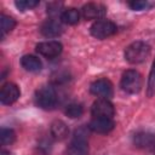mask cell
<instances>
[{
	"label": "cell",
	"mask_w": 155,
	"mask_h": 155,
	"mask_svg": "<svg viewBox=\"0 0 155 155\" xmlns=\"http://www.w3.org/2000/svg\"><path fill=\"white\" fill-rule=\"evenodd\" d=\"M150 56V46L143 41H134L125 50V59L131 64L143 63Z\"/></svg>",
	"instance_id": "1"
},
{
	"label": "cell",
	"mask_w": 155,
	"mask_h": 155,
	"mask_svg": "<svg viewBox=\"0 0 155 155\" xmlns=\"http://www.w3.org/2000/svg\"><path fill=\"white\" fill-rule=\"evenodd\" d=\"M58 97L56 90L51 85H45L40 87L35 93V103L38 107L45 110H52L57 105Z\"/></svg>",
	"instance_id": "2"
},
{
	"label": "cell",
	"mask_w": 155,
	"mask_h": 155,
	"mask_svg": "<svg viewBox=\"0 0 155 155\" xmlns=\"http://www.w3.org/2000/svg\"><path fill=\"white\" fill-rule=\"evenodd\" d=\"M120 87L124 92L128 94H136L138 93L143 87V79L142 75L137 70H126L120 81Z\"/></svg>",
	"instance_id": "3"
},
{
	"label": "cell",
	"mask_w": 155,
	"mask_h": 155,
	"mask_svg": "<svg viewBox=\"0 0 155 155\" xmlns=\"http://www.w3.org/2000/svg\"><path fill=\"white\" fill-rule=\"evenodd\" d=\"M116 30H117L116 24L109 19H98L90 28L91 35L99 40L113 36L116 33Z\"/></svg>",
	"instance_id": "4"
},
{
	"label": "cell",
	"mask_w": 155,
	"mask_h": 155,
	"mask_svg": "<svg viewBox=\"0 0 155 155\" xmlns=\"http://www.w3.org/2000/svg\"><path fill=\"white\" fill-rule=\"evenodd\" d=\"M88 142L86 138V133L82 130H78L74 133L73 139L69 142L67 147L68 155H88Z\"/></svg>",
	"instance_id": "5"
},
{
	"label": "cell",
	"mask_w": 155,
	"mask_h": 155,
	"mask_svg": "<svg viewBox=\"0 0 155 155\" xmlns=\"http://www.w3.org/2000/svg\"><path fill=\"white\" fill-rule=\"evenodd\" d=\"M90 92L93 96H97L99 98L109 99L114 94V86H113L111 81L108 79H98L91 84Z\"/></svg>",
	"instance_id": "6"
},
{
	"label": "cell",
	"mask_w": 155,
	"mask_h": 155,
	"mask_svg": "<svg viewBox=\"0 0 155 155\" xmlns=\"http://www.w3.org/2000/svg\"><path fill=\"white\" fill-rule=\"evenodd\" d=\"M115 127V122L111 117H104V116H93L92 120L88 124V128L92 132L107 134L111 132Z\"/></svg>",
	"instance_id": "7"
},
{
	"label": "cell",
	"mask_w": 155,
	"mask_h": 155,
	"mask_svg": "<svg viewBox=\"0 0 155 155\" xmlns=\"http://www.w3.org/2000/svg\"><path fill=\"white\" fill-rule=\"evenodd\" d=\"M91 114L92 116H104V117H111L115 114L114 105L109 99L105 98H98L93 102L91 107Z\"/></svg>",
	"instance_id": "8"
},
{
	"label": "cell",
	"mask_w": 155,
	"mask_h": 155,
	"mask_svg": "<svg viewBox=\"0 0 155 155\" xmlns=\"http://www.w3.org/2000/svg\"><path fill=\"white\" fill-rule=\"evenodd\" d=\"M36 52L46 58H54L57 56L61 54L63 46L61 42L56 41V40H51V41H44L36 45Z\"/></svg>",
	"instance_id": "9"
},
{
	"label": "cell",
	"mask_w": 155,
	"mask_h": 155,
	"mask_svg": "<svg viewBox=\"0 0 155 155\" xmlns=\"http://www.w3.org/2000/svg\"><path fill=\"white\" fill-rule=\"evenodd\" d=\"M21 96V91L18 86L13 82H6L2 85L0 91V102L5 105L13 104Z\"/></svg>",
	"instance_id": "10"
},
{
	"label": "cell",
	"mask_w": 155,
	"mask_h": 155,
	"mask_svg": "<svg viewBox=\"0 0 155 155\" xmlns=\"http://www.w3.org/2000/svg\"><path fill=\"white\" fill-rule=\"evenodd\" d=\"M107 8L104 5L98 4V2H88L82 6L81 8V15L85 19H102V17L105 15Z\"/></svg>",
	"instance_id": "11"
},
{
	"label": "cell",
	"mask_w": 155,
	"mask_h": 155,
	"mask_svg": "<svg viewBox=\"0 0 155 155\" xmlns=\"http://www.w3.org/2000/svg\"><path fill=\"white\" fill-rule=\"evenodd\" d=\"M133 143L137 148H142V149L153 148L155 147V134L147 131L137 132L133 137Z\"/></svg>",
	"instance_id": "12"
},
{
	"label": "cell",
	"mask_w": 155,
	"mask_h": 155,
	"mask_svg": "<svg viewBox=\"0 0 155 155\" xmlns=\"http://www.w3.org/2000/svg\"><path fill=\"white\" fill-rule=\"evenodd\" d=\"M40 31L46 38H57V36H59L62 34L63 28H62V24L58 21L47 19L46 22L42 23V25L40 28Z\"/></svg>",
	"instance_id": "13"
},
{
	"label": "cell",
	"mask_w": 155,
	"mask_h": 155,
	"mask_svg": "<svg viewBox=\"0 0 155 155\" xmlns=\"http://www.w3.org/2000/svg\"><path fill=\"white\" fill-rule=\"evenodd\" d=\"M50 133L51 137L56 140H64L65 138H68L69 136V127L67 126V124L62 120H54L51 124L50 127Z\"/></svg>",
	"instance_id": "14"
},
{
	"label": "cell",
	"mask_w": 155,
	"mask_h": 155,
	"mask_svg": "<svg viewBox=\"0 0 155 155\" xmlns=\"http://www.w3.org/2000/svg\"><path fill=\"white\" fill-rule=\"evenodd\" d=\"M21 64H22V67H23L25 70L33 71V73L39 71V70H41V68H42L41 61H40L36 56H33V54H25V56H23V57L21 58Z\"/></svg>",
	"instance_id": "15"
},
{
	"label": "cell",
	"mask_w": 155,
	"mask_h": 155,
	"mask_svg": "<svg viewBox=\"0 0 155 155\" xmlns=\"http://www.w3.org/2000/svg\"><path fill=\"white\" fill-rule=\"evenodd\" d=\"M61 19H62V22L65 23V24L74 25V24L79 23L80 12H79L76 8H74V7L65 8V10H63V13L61 15Z\"/></svg>",
	"instance_id": "16"
},
{
	"label": "cell",
	"mask_w": 155,
	"mask_h": 155,
	"mask_svg": "<svg viewBox=\"0 0 155 155\" xmlns=\"http://www.w3.org/2000/svg\"><path fill=\"white\" fill-rule=\"evenodd\" d=\"M0 23H1V38H4L7 33H10L15 27H16V21L6 15H1L0 16Z\"/></svg>",
	"instance_id": "17"
},
{
	"label": "cell",
	"mask_w": 155,
	"mask_h": 155,
	"mask_svg": "<svg viewBox=\"0 0 155 155\" xmlns=\"http://www.w3.org/2000/svg\"><path fill=\"white\" fill-rule=\"evenodd\" d=\"M16 140V132L12 128L2 127L0 131V142L1 145H10Z\"/></svg>",
	"instance_id": "18"
},
{
	"label": "cell",
	"mask_w": 155,
	"mask_h": 155,
	"mask_svg": "<svg viewBox=\"0 0 155 155\" xmlns=\"http://www.w3.org/2000/svg\"><path fill=\"white\" fill-rule=\"evenodd\" d=\"M65 115L69 116L70 119H75V117H80L84 113V108L80 103H70L65 107V110H64Z\"/></svg>",
	"instance_id": "19"
},
{
	"label": "cell",
	"mask_w": 155,
	"mask_h": 155,
	"mask_svg": "<svg viewBox=\"0 0 155 155\" xmlns=\"http://www.w3.org/2000/svg\"><path fill=\"white\" fill-rule=\"evenodd\" d=\"M147 94L148 97H153L155 94V59L153 61L151 69L148 78V85H147Z\"/></svg>",
	"instance_id": "20"
},
{
	"label": "cell",
	"mask_w": 155,
	"mask_h": 155,
	"mask_svg": "<svg viewBox=\"0 0 155 155\" xmlns=\"http://www.w3.org/2000/svg\"><path fill=\"white\" fill-rule=\"evenodd\" d=\"M15 5L18 10L27 11V10H31V8L36 7L39 5V1L38 0H17V1H15Z\"/></svg>",
	"instance_id": "21"
},
{
	"label": "cell",
	"mask_w": 155,
	"mask_h": 155,
	"mask_svg": "<svg viewBox=\"0 0 155 155\" xmlns=\"http://www.w3.org/2000/svg\"><path fill=\"white\" fill-rule=\"evenodd\" d=\"M128 6H130L132 10H134V11H143V10L149 8V7L151 6V4L148 2V1L140 0V1H131V2H128Z\"/></svg>",
	"instance_id": "22"
},
{
	"label": "cell",
	"mask_w": 155,
	"mask_h": 155,
	"mask_svg": "<svg viewBox=\"0 0 155 155\" xmlns=\"http://www.w3.org/2000/svg\"><path fill=\"white\" fill-rule=\"evenodd\" d=\"M47 12L51 15V16H57V15H62L63 11H62V4H58V2H52L47 6Z\"/></svg>",
	"instance_id": "23"
},
{
	"label": "cell",
	"mask_w": 155,
	"mask_h": 155,
	"mask_svg": "<svg viewBox=\"0 0 155 155\" xmlns=\"http://www.w3.org/2000/svg\"><path fill=\"white\" fill-rule=\"evenodd\" d=\"M0 155H10V153H8V151H6V150H1Z\"/></svg>",
	"instance_id": "24"
}]
</instances>
